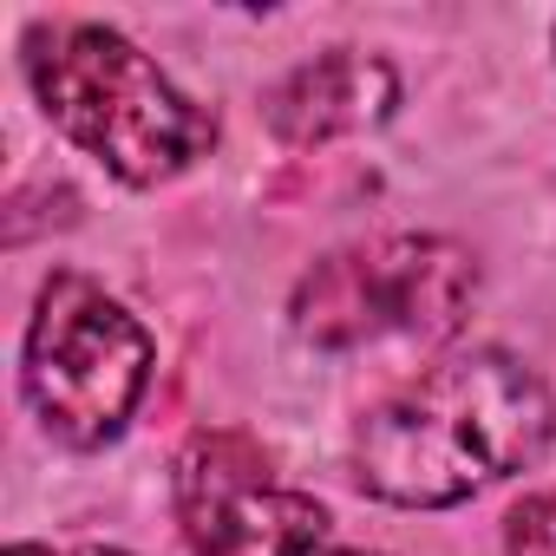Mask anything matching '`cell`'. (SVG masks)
Returning <instances> with one entry per match:
<instances>
[{"label":"cell","instance_id":"6da1fadb","mask_svg":"<svg viewBox=\"0 0 556 556\" xmlns=\"http://www.w3.org/2000/svg\"><path fill=\"white\" fill-rule=\"evenodd\" d=\"M556 439L549 387L497 354H452L380 400L354 439V471L374 497L406 510H445L471 491L523 471Z\"/></svg>","mask_w":556,"mask_h":556},{"label":"cell","instance_id":"5b68a950","mask_svg":"<svg viewBox=\"0 0 556 556\" xmlns=\"http://www.w3.org/2000/svg\"><path fill=\"white\" fill-rule=\"evenodd\" d=\"M177 517L197 556H315L328 549V510L275 478L249 439H197L177 465Z\"/></svg>","mask_w":556,"mask_h":556},{"label":"cell","instance_id":"3957f363","mask_svg":"<svg viewBox=\"0 0 556 556\" xmlns=\"http://www.w3.org/2000/svg\"><path fill=\"white\" fill-rule=\"evenodd\" d=\"M151 387L144 321L86 275H53L34 302L21 348V393L47 439L92 452L112 445Z\"/></svg>","mask_w":556,"mask_h":556},{"label":"cell","instance_id":"9c48e42d","mask_svg":"<svg viewBox=\"0 0 556 556\" xmlns=\"http://www.w3.org/2000/svg\"><path fill=\"white\" fill-rule=\"evenodd\" d=\"M73 556H131V549H99V543H86V549H73Z\"/></svg>","mask_w":556,"mask_h":556},{"label":"cell","instance_id":"ba28073f","mask_svg":"<svg viewBox=\"0 0 556 556\" xmlns=\"http://www.w3.org/2000/svg\"><path fill=\"white\" fill-rule=\"evenodd\" d=\"M8 556H53V549H47V543H14Z\"/></svg>","mask_w":556,"mask_h":556},{"label":"cell","instance_id":"30bf717a","mask_svg":"<svg viewBox=\"0 0 556 556\" xmlns=\"http://www.w3.org/2000/svg\"><path fill=\"white\" fill-rule=\"evenodd\" d=\"M315 556H367V549H315Z\"/></svg>","mask_w":556,"mask_h":556},{"label":"cell","instance_id":"277c9868","mask_svg":"<svg viewBox=\"0 0 556 556\" xmlns=\"http://www.w3.org/2000/svg\"><path fill=\"white\" fill-rule=\"evenodd\" d=\"M478 295V262L445 236H387L315 262L295 289V334L348 354L374 341H445Z\"/></svg>","mask_w":556,"mask_h":556},{"label":"cell","instance_id":"8992f818","mask_svg":"<svg viewBox=\"0 0 556 556\" xmlns=\"http://www.w3.org/2000/svg\"><path fill=\"white\" fill-rule=\"evenodd\" d=\"M400 105V79L387 60L374 53H321L315 66L289 73L268 99V125L282 131L289 144H328L367 125H387Z\"/></svg>","mask_w":556,"mask_h":556},{"label":"cell","instance_id":"7a4b0ae2","mask_svg":"<svg viewBox=\"0 0 556 556\" xmlns=\"http://www.w3.org/2000/svg\"><path fill=\"white\" fill-rule=\"evenodd\" d=\"M27 79L47 118L118 184H164L216 144V118L190 92H177L157 60L138 53L118 27H40L27 40Z\"/></svg>","mask_w":556,"mask_h":556},{"label":"cell","instance_id":"52a82bcc","mask_svg":"<svg viewBox=\"0 0 556 556\" xmlns=\"http://www.w3.org/2000/svg\"><path fill=\"white\" fill-rule=\"evenodd\" d=\"M504 549L510 556H556V497H523L504 517Z\"/></svg>","mask_w":556,"mask_h":556}]
</instances>
